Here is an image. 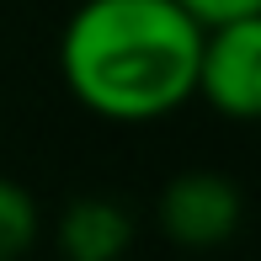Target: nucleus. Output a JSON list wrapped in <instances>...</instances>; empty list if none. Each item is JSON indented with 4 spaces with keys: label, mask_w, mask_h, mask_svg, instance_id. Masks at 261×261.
Here are the masks:
<instances>
[{
    "label": "nucleus",
    "mask_w": 261,
    "mask_h": 261,
    "mask_svg": "<svg viewBox=\"0 0 261 261\" xmlns=\"http://www.w3.org/2000/svg\"><path fill=\"white\" fill-rule=\"evenodd\" d=\"M197 21H224V16H245V11H261V0H181Z\"/></svg>",
    "instance_id": "423d86ee"
},
{
    "label": "nucleus",
    "mask_w": 261,
    "mask_h": 261,
    "mask_svg": "<svg viewBox=\"0 0 261 261\" xmlns=\"http://www.w3.org/2000/svg\"><path fill=\"white\" fill-rule=\"evenodd\" d=\"M192 101H208L234 123H261V11L203 27Z\"/></svg>",
    "instance_id": "f03ea898"
},
{
    "label": "nucleus",
    "mask_w": 261,
    "mask_h": 261,
    "mask_svg": "<svg viewBox=\"0 0 261 261\" xmlns=\"http://www.w3.org/2000/svg\"><path fill=\"white\" fill-rule=\"evenodd\" d=\"M43 234V208L21 181L0 176V261H21Z\"/></svg>",
    "instance_id": "39448f33"
},
{
    "label": "nucleus",
    "mask_w": 261,
    "mask_h": 261,
    "mask_svg": "<svg viewBox=\"0 0 261 261\" xmlns=\"http://www.w3.org/2000/svg\"><path fill=\"white\" fill-rule=\"evenodd\" d=\"M54 240L64 261H128L139 240L134 213L112 197H75L54 224Z\"/></svg>",
    "instance_id": "20e7f679"
},
{
    "label": "nucleus",
    "mask_w": 261,
    "mask_h": 261,
    "mask_svg": "<svg viewBox=\"0 0 261 261\" xmlns=\"http://www.w3.org/2000/svg\"><path fill=\"white\" fill-rule=\"evenodd\" d=\"M240 219H245V197L224 171H181L155 197L160 234L181 251H213V245L234 240Z\"/></svg>",
    "instance_id": "7ed1b4c3"
},
{
    "label": "nucleus",
    "mask_w": 261,
    "mask_h": 261,
    "mask_svg": "<svg viewBox=\"0 0 261 261\" xmlns=\"http://www.w3.org/2000/svg\"><path fill=\"white\" fill-rule=\"evenodd\" d=\"M203 21L181 0H80L59 32V80L101 123H160L197 86Z\"/></svg>",
    "instance_id": "f257e3e1"
}]
</instances>
